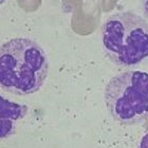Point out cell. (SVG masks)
<instances>
[{"label": "cell", "instance_id": "1", "mask_svg": "<svg viewBox=\"0 0 148 148\" xmlns=\"http://www.w3.org/2000/svg\"><path fill=\"white\" fill-rule=\"evenodd\" d=\"M49 62L45 50L29 38H13L0 47V87L29 95L43 86Z\"/></svg>", "mask_w": 148, "mask_h": 148}, {"label": "cell", "instance_id": "2", "mask_svg": "<svg viewBox=\"0 0 148 148\" xmlns=\"http://www.w3.org/2000/svg\"><path fill=\"white\" fill-rule=\"evenodd\" d=\"M106 55L121 67L139 65L148 57V23L132 12L117 13L106 19L102 28Z\"/></svg>", "mask_w": 148, "mask_h": 148}, {"label": "cell", "instance_id": "3", "mask_svg": "<svg viewBox=\"0 0 148 148\" xmlns=\"http://www.w3.org/2000/svg\"><path fill=\"white\" fill-rule=\"evenodd\" d=\"M105 103L116 123L142 124L148 119V73L130 70L113 76L105 88Z\"/></svg>", "mask_w": 148, "mask_h": 148}, {"label": "cell", "instance_id": "4", "mask_svg": "<svg viewBox=\"0 0 148 148\" xmlns=\"http://www.w3.org/2000/svg\"><path fill=\"white\" fill-rule=\"evenodd\" d=\"M28 107L0 95V140L6 139L15 132L16 125L25 116Z\"/></svg>", "mask_w": 148, "mask_h": 148}, {"label": "cell", "instance_id": "5", "mask_svg": "<svg viewBox=\"0 0 148 148\" xmlns=\"http://www.w3.org/2000/svg\"><path fill=\"white\" fill-rule=\"evenodd\" d=\"M140 147H148V133L143 136V140L141 144H140Z\"/></svg>", "mask_w": 148, "mask_h": 148}, {"label": "cell", "instance_id": "6", "mask_svg": "<svg viewBox=\"0 0 148 148\" xmlns=\"http://www.w3.org/2000/svg\"><path fill=\"white\" fill-rule=\"evenodd\" d=\"M143 10H144V14L148 18V0L144 1V5H143Z\"/></svg>", "mask_w": 148, "mask_h": 148}, {"label": "cell", "instance_id": "7", "mask_svg": "<svg viewBox=\"0 0 148 148\" xmlns=\"http://www.w3.org/2000/svg\"><path fill=\"white\" fill-rule=\"evenodd\" d=\"M6 0H0V5H1V4H3V3L5 2Z\"/></svg>", "mask_w": 148, "mask_h": 148}]
</instances>
